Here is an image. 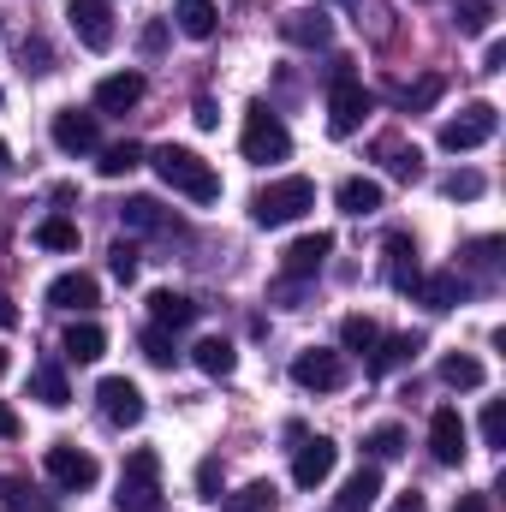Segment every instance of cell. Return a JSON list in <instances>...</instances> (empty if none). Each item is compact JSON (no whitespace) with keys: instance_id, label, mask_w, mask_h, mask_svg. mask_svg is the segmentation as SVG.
<instances>
[{"instance_id":"f5cc1de1","label":"cell","mask_w":506,"mask_h":512,"mask_svg":"<svg viewBox=\"0 0 506 512\" xmlns=\"http://www.w3.org/2000/svg\"><path fill=\"white\" fill-rule=\"evenodd\" d=\"M0 328H18V304H12L6 292H0Z\"/></svg>"},{"instance_id":"484cf974","label":"cell","mask_w":506,"mask_h":512,"mask_svg":"<svg viewBox=\"0 0 506 512\" xmlns=\"http://www.w3.org/2000/svg\"><path fill=\"white\" fill-rule=\"evenodd\" d=\"M102 352H108V334H102L96 322H72V328H66V358H72V364H96Z\"/></svg>"},{"instance_id":"d6986e66","label":"cell","mask_w":506,"mask_h":512,"mask_svg":"<svg viewBox=\"0 0 506 512\" xmlns=\"http://www.w3.org/2000/svg\"><path fill=\"white\" fill-rule=\"evenodd\" d=\"M387 280H393V292H405L411 298V286L423 280V268H417V245H411V233H387Z\"/></svg>"},{"instance_id":"e575fe53","label":"cell","mask_w":506,"mask_h":512,"mask_svg":"<svg viewBox=\"0 0 506 512\" xmlns=\"http://www.w3.org/2000/svg\"><path fill=\"white\" fill-rule=\"evenodd\" d=\"M36 245H42V251H78V227H72L66 215H48V221L36 227Z\"/></svg>"},{"instance_id":"d4e9b609","label":"cell","mask_w":506,"mask_h":512,"mask_svg":"<svg viewBox=\"0 0 506 512\" xmlns=\"http://www.w3.org/2000/svg\"><path fill=\"white\" fill-rule=\"evenodd\" d=\"M215 18H221L215 0H179V6H173V24H179L191 42H209V36H215Z\"/></svg>"},{"instance_id":"cb8c5ba5","label":"cell","mask_w":506,"mask_h":512,"mask_svg":"<svg viewBox=\"0 0 506 512\" xmlns=\"http://www.w3.org/2000/svg\"><path fill=\"white\" fill-rule=\"evenodd\" d=\"M376 501H381V471L376 465H358L346 477V489H340V512H370Z\"/></svg>"},{"instance_id":"9c48e42d","label":"cell","mask_w":506,"mask_h":512,"mask_svg":"<svg viewBox=\"0 0 506 512\" xmlns=\"http://www.w3.org/2000/svg\"><path fill=\"white\" fill-rule=\"evenodd\" d=\"M334 465H340V447H334L328 435H304V447H298V459H292V483H298V489H322V483L334 477Z\"/></svg>"},{"instance_id":"ba28073f","label":"cell","mask_w":506,"mask_h":512,"mask_svg":"<svg viewBox=\"0 0 506 512\" xmlns=\"http://www.w3.org/2000/svg\"><path fill=\"white\" fill-rule=\"evenodd\" d=\"M292 382L304 387V393H340L346 387V358L328 352V346H310V352L292 358Z\"/></svg>"},{"instance_id":"681fc988","label":"cell","mask_w":506,"mask_h":512,"mask_svg":"<svg viewBox=\"0 0 506 512\" xmlns=\"http://www.w3.org/2000/svg\"><path fill=\"white\" fill-rule=\"evenodd\" d=\"M506 66V42H489V54H483V72H501Z\"/></svg>"},{"instance_id":"d590c367","label":"cell","mask_w":506,"mask_h":512,"mask_svg":"<svg viewBox=\"0 0 506 512\" xmlns=\"http://www.w3.org/2000/svg\"><path fill=\"white\" fill-rule=\"evenodd\" d=\"M0 501H6V512H54L48 501H36V489L24 477H0Z\"/></svg>"},{"instance_id":"d6a6232c","label":"cell","mask_w":506,"mask_h":512,"mask_svg":"<svg viewBox=\"0 0 506 512\" xmlns=\"http://www.w3.org/2000/svg\"><path fill=\"white\" fill-rule=\"evenodd\" d=\"M459 262H465V268L477 274L471 286H489V280H495V262H501V239H477V245L459 256Z\"/></svg>"},{"instance_id":"74e56055","label":"cell","mask_w":506,"mask_h":512,"mask_svg":"<svg viewBox=\"0 0 506 512\" xmlns=\"http://www.w3.org/2000/svg\"><path fill=\"white\" fill-rule=\"evenodd\" d=\"M364 447H370V459H399V453H405V429H399V423H381V429H370Z\"/></svg>"},{"instance_id":"60d3db41","label":"cell","mask_w":506,"mask_h":512,"mask_svg":"<svg viewBox=\"0 0 506 512\" xmlns=\"http://www.w3.org/2000/svg\"><path fill=\"white\" fill-rule=\"evenodd\" d=\"M441 191H447L453 203H477V197H483V173H453Z\"/></svg>"},{"instance_id":"5b68a950","label":"cell","mask_w":506,"mask_h":512,"mask_svg":"<svg viewBox=\"0 0 506 512\" xmlns=\"http://www.w3.org/2000/svg\"><path fill=\"white\" fill-rule=\"evenodd\" d=\"M239 149H245V161H256V167L286 161V155H292V131L280 126V114H268V108L256 102L251 114H245V137H239Z\"/></svg>"},{"instance_id":"4316f807","label":"cell","mask_w":506,"mask_h":512,"mask_svg":"<svg viewBox=\"0 0 506 512\" xmlns=\"http://www.w3.org/2000/svg\"><path fill=\"white\" fill-rule=\"evenodd\" d=\"M30 399H42L48 411L72 405V387H66V376H60V364H36V370H30Z\"/></svg>"},{"instance_id":"836d02e7","label":"cell","mask_w":506,"mask_h":512,"mask_svg":"<svg viewBox=\"0 0 506 512\" xmlns=\"http://www.w3.org/2000/svg\"><path fill=\"white\" fill-rule=\"evenodd\" d=\"M120 227H131V233H155V227H161V203H155V197H131V203H120Z\"/></svg>"},{"instance_id":"83f0119b","label":"cell","mask_w":506,"mask_h":512,"mask_svg":"<svg viewBox=\"0 0 506 512\" xmlns=\"http://www.w3.org/2000/svg\"><path fill=\"white\" fill-rule=\"evenodd\" d=\"M441 382L459 387V393H471V387L489 382V370H483V364H477L471 352H447V358H441Z\"/></svg>"},{"instance_id":"52a82bcc","label":"cell","mask_w":506,"mask_h":512,"mask_svg":"<svg viewBox=\"0 0 506 512\" xmlns=\"http://www.w3.org/2000/svg\"><path fill=\"white\" fill-rule=\"evenodd\" d=\"M495 131H501L495 102H471L459 120H447V126H441V149H447V155H465V149H483Z\"/></svg>"},{"instance_id":"9a60e30c","label":"cell","mask_w":506,"mask_h":512,"mask_svg":"<svg viewBox=\"0 0 506 512\" xmlns=\"http://www.w3.org/2000/svg\"><path fill=\"white\" fill-rule=\"evenodd\" d=\"M411 298H417V304H429V310H453V304H465V298H471V280H465L459 268H441V274H423V280L411 286Z\"/></svg>"},{"instance_id":"1f68e13d","label":"cell","mask_w":506,"mask_h":512,"mask_svg":"<svg viewBox=\"0 0 506 512\" xmlns=\"http://www.w3.org/2000/svg\"><path fill=\"white\" fill-rule=\"evenodd\" d=\"M376 340H381V328L370 322V316H346V322H340V346H346V352L370 358V352H376Z\"/></svg>"},{"instance_id":"816d5d0a","label":"cell","mask_w":506,"mask_h":512,"mask_svg":"<svg viewBox=\"0 0 506 512\" xmlns=\"http://www.w3.org/2000/svg\"><path fill=\"white\" fill-rule=\"evenodd\" d=\"M453 512H489V495H459Z\"/></svg>"},{"instance_id":"8992f818","label":"cell","mask_w":506,"mask_h":512,"mask_svg":"<svg viewBox=\"0 0 506 512\" xmlns=\"http://www.w3.org/2000/svg\"><path fill=\"white\" fill-rule=\"evenodd\" d=\"M42 465H48L54 489H66V495H84V489H96V477H102V465H96L84 447H72V441H54V447L42 453Z\"/></svg>"},{"instance_id":"30bf717a","label":"cell","mask_w":506,"mask_h":512,"mask_svg":"<svg viewBox=\"0 0 506 512\" xmlns=\"http://www.w3.org/2000/svg\"><path fill=\"white\" fill-rule=\"evenodd\" d=\"M66 18H72L78 42H84L90 54H108V48H114V12H108V0H72Z\"/></svg>"},{"instance_id":"e0dca14e","label":"cell","mask_w":506,"mask_h":512,"mask_svg":"<svg viewBox=\"0 0 506 512\" xmlns=\"http://www.w3.org/2000/svg\"><path fill=\"white\" fill-rule=\"evenodd\" d=\"M197 316H203L197 298H185V292H149V322H155V328L185 334V328H197Z\"/></svg>"},{"instance_id":"603a6c76","label":"cell","mask_w":506,"mask_h":512,"mask_svg":"<svg viewBox=\"0 0 506 512\" xmlns=\"http://www.w3.org/2000/svg\"><path fill=\"white\" fill-rule=\"evenodd\" d=\"M191 364H197L203 376L227 382V376L239 370V352H233V340H215V334H209V340H197V346H191Z\"/></svg>"},{"instance_id":"bcb514c9","label":"cell","mask_w":506,"mask_h":512,"mask_svg":"<svg viewBox=\"0 0 506 512\" xmlns=\"http://www.w3.org/2000/svg\"><path fill=\"white\" fill-rule=\"evenodd\" d=\"M18 429H24V423H18V411L0 399V441H18Z\"/></svg>"},{"instance_id":"2e32d148","label":"cell","mask_w":506,"mask_h":512,"mask_svg":"<svg viewBox=\"0 0 506 512\" xmlns=\"http://www.w3.org/2000/svg\"><path fill=\"white\" fill-rule=\"evenodd\" d=\"M48 304H54V310H96V304H102V286H96V274L72 268V274L48 280Z\"/></svg>"},{"instance_id":"3957f363","label":"cell","mask_w":506,"mask_h":512,"mask_svg":"<svg viewBox=\"0 0 506 512\" xmlns=\"http://www.w3.org/2000/svg\"><path fill=\"white\" fill-rule=\"evenodd\" d=\"M310 209H316V185H310L304 173L274 179V185H262V191L251 197L256 227H286V221H298V215H310Z\"/></svg>"},{"instance_id":"f546056e","label":"cell","mask_w":506,"mask_h":512,"mask_svg":"<svg viewBox=\"0 0 506 512\" xmlns=\"http://www.w3.org/2000/svg\"><path fill=\"white\" fill-rule=\"evenodd\" d=\"M96 167H102V179H126V173L143 167V143H131V137H126V143H108Z\"/></svg>"},{"instance_id":"f1b7e54d","label":"cell","mask_w":506,"mask_h":512,"mask_svg":"<svg viewBox=\"0 0 506 512\" xmlns=\"http://www.w3.org/2000/svg\"><path fill=\"white\" fill-rule=\"evenodd\" d=\"M381 161H387V173H393V179H423V155H417V143L381 137Z\"/></svg>"},{"instance_id":"f907efd6","label":"cell","mask_w":506,"mask_h":512,"mask_svg":"<svg viewBox=\"0 0 506 512\" xmlns=\"http://www.w3.org/2000/svg\"><path fill=\"white\" fill-rule=\"evenodd\" d=\"M161 42H167V24H149V30H143V54H155Z\"/></svg>"},{"instance_id":"4fadbf2b","label":"cell","mask_w":506,"mask_h":512,"mask_svg":"<svg viewBox=\"0 0 506 512\" xmlns=\"http://www.w3.org/2000/svg\"><path fill=\"white\" fill-rule=\"evenodd\" d=\"M54 149H60V155H90V149H102V126H96V114L60 108V114H54Z\"/></svg>"},{"instance_id":"f6af8a7d","label":"cell","mask_w":506,"mask_h":512,"mask_svg":"<svg viewBox=\"0 0 506 512\" xmlns=\"http://www.w3.org/2000/svg\"><path fill=\"white\" fill-rule=\"evenodd\" d=\"M197 489L215 501V489H221V459H203V465H197Z\"/></svg>"},{"instance_id":"ee69618b","label":"cell","mask_w":506,"mask_h":512,"mask_svg":"<svg viewBox=\"0 0 506 512\" xmlns=\"http://www.w3.org/2000/svg\"><path fill=\"white\" fill-rule=\"evenodd\" d=\"M18 54H24V72H48V42H42V36H30Z\"/></svg>"},{"instance_id":"11a10c76","label":"cell","mask_w":506,"mask_h":512,"mask_svg":"<svg viewBox=\"0 0 506 512\" xmlns=\"http://www.w3.org/2000/svg\"><path fill=\"white\" fill-rule=\"evenodd\" d=\"M6 364H12V358H6V346H0V376H6Z\"/></svg>"},{"instance_id":"277c9868","label":"cell","mask_w":506,"mask_h":512,"mask_svg":"<svg viewBox=\"0 0 506 512\" xmlns=\"http://www.w3.org/2000/svg\"><path fill=\"white\" fill-rule=\"evenodd\" d=\"M120 512H167V495H161V459L155 447H137L126 453V471H120V495H114Z\"/></svg>"},{"instance_id":"8fae6325","label":"cell","mask_w":506,"mask_h":512,"mask_svg":"<svg viewBox=\"0 0 506 512\" xmlns=\"http://www.w3.org/2000/svg\"><path fill=\"white\" fill-rule=\"evenodd\" d=\"M429 453H435V465H465V417H459V405H435Z\"/></svg>"},{"instance_id":"ac0fdd59","label":"cell","mask_w":506,"mask_h":512,"mask_svg":"<svg viewBox=\"0 0 506 512\" xmlns=\"http://www.w3.org/2000/svg\"><path fill=\"white\" fill-rule=\"evenodd\" d=\"M417 352H423V334H387V340H376V352L364 358V370L370 376H393V370L417 364Z\"/></svg>"},{"instance_id":"c3c4849f","label":"cell","mask_w":506,"mask_h":512,"mask_svg":"<svg viewBox=\"0 0 506 512\" xmlns=\"http://www.w3.org/2000/svg\"><path fill=\"white\" fill-rule=\"evenodd\" d=\"M393 512H429V501H423V495H417V489H405V495H399V501H393Z\"/></svg>"},{"instance_id":"5bb4252c","label":"cell","mask_w":506,"mask_h":512,"mask_svg":"<svg viewBox=\"0 0 506 512\" xmlns=\"http://www.w3.org/2000/svg\"><path fill=\"white\" fill-rule=\"evenodd\" d=\"M96 399H102V417H108L114 429L143 423V393H137V382H126V376H108V382L96 387Z\"/></svg>"},{"instance_id":"6da1fadb","label":"cell","mask_w":506,"mask_h":512,"mask_svg":"<svg viewBox=\"0 0 506 512\" xmlns=\"http://www.w3.org/2000/svg\"><path fill=\"white\" fill-rule=\"evenodd\" d=\"M149 161H155V173H161V185H167V191H179V197H191V203H221V173H215L197 149L161 143Z\"/></svg>"},{"instance_id":"7c38bea8","label":"cell","mask_w":506,"mask_h":512,"mask_svg":"<svg viewBox=\"0 0 506 512\" xmlns=\"http://www.w3.org/2000/svg\"><path fill=\"white\" fill-rule=\"evenodd\" d=\"M334 251V233H304V239H292L286 256H280V280H316L322 274V262Z\"/></svg>"},{"instance_id":"4dcf8cb0","label":"cell","mask_w":506,"mask_h":512,"mask_svg":"<svg viewBox=\"0 0 506 512\" xmlns=\"http://www.w3.org/2000/svg\"><path fill=\"white\" fill-rule=\"evenodd\" d=\"M274 507H280V489L274 483H245L239 495H227L221 512H274Z\"/></svg>"},{"instance_id":"7dc6e473","label":"cell","mask_w":506,"mask_h":512,"mask_svg":"<svg viewBox=\"0 0 506 512\" xmlns=\"http://www.w3.org/2000/svg\"><path fill=\"white\" fill-rule=\"evenodd\" d=\"M197 126H203V131L221 126V114H215V102H209V96H197Z\"/></svg>"},{"instance_id":"7402d4cb","label":"cell","mask_w":506,"mask_h":512,"mask_svg":"<svg viewBox=\"0 0 506 512\" xmlns=\"http://www.w3.org/2000/svg\"><path fill=\"white\" fill-rule=\"evenodd\" d=\"M334 203H340L346 215H358V221H364V215H376L381 203H387V191H381L376 179H364V173H358V179H340V191H334Z\"/></svg>"},{"instance_id":"db71d44e","label":"cell","mask_w":506,"mask_h":512,"mask_svg":"<svg viewBox=\"0 0 506 512\" xmlns=\"http://www.w3.org/2000/svg\"><path fill=\"white\" fill-rule=\"evenodd\" d=\"M6 167H12V149H6V143H0V179H6Z\"/></svg>"},{"instance_id":"7a4b0ae2","label":"cell","mask_w":506,"mask_h":512,"mask_svg":"<svg viewBox=\"0 0 506 512\" xmlns=\"http://www.w3.org/2000/svg\"><path fill=\"white\" fill-rule=\"evenodd\" d=\"M370 108H376V102H370L364 78L352 72V60H334V66H328V131H334V137H352V131L364 126Z\"/></svg>"},{"instance_id":"f35d334b","label":"cell","mask_w":506,"mask_h":512,"mask_svg":"<svg viewBox=\"0 0 506 512\" xmlns=\"http://www.w3.org/2000/svg\"><path fill=\"white\" fill-rule=\"evenodd\" d=\"M441 90H447L441 78H417L411 90H399V108H405V114H417V108H435V102H441Z\"/></svg>"},{"instance_id":"8d00e7d4","label":"cell","mask_w":506,"mask_h":512,"mask_svg":"<svg viewBox=\"0 0 506 512\" xmlns=\"http://www.w3.org/2000/svg\"><path fill=\"white\" fill-rule=\"evenodd\" d=\"M137 346H143V358H149V364H161V370H173V358H179L173 334H167V328H155V322L143 328V340H137Z\"/></svg>"},{"instance_id":"ffe728a7","label":"cell","mask_w":506,"mask_h":512,"mask_svg":"<svg viewBox=\"0 0 506 512\" xmlns=\"http://www.w3.org/2000/svg\"><path fill=\"white\" fill-rule=\"evenodd\" d=\"M280 36H286L292 48H328L334 24H328L316 6H298V12H286V18H280Z\"/></svg>"},{"instance_id":"b9f144b4","label":"cell","mask_w":506,"mask_h":512,"mask_svg":"<svg viewBox=\"0 0 506 512\" xmlns=\"http://www.w3.org/2000/svg\"><path fill=\"white\" fill-rule=\"evenodd\" d=\"M108 268H114V280H137V245L120 239V245L108 251Z\"/></svg>"},{"instance_id":"ab89813d","label":"cell","mask_w":506,"mask_h":512,"mask_svg":"<svg viewBox=\"0 0 506 512\" xmlns=\"http://www.w3.org/2000/svg\"><path fill=\"white\" fill-rule=\"evenodd\" d=\"M489 18H495V0H459V30H465V36L489 30Z\"/></svg>"},{"instance_id":"7bdbcfd3","label":"cell","mask_w":506,"mask_h":512,"mask_svg":"<svg viewBox=\"0 0 506 512\" xmlns=\"http://www.w3.org/2000/svg\"><path fill=\"white\" fill-rule=\"evenodd\" d=\"M501 429H506V411H501V399H489V411H483V447H501Z\"/></svg>"},{"instance_id":"44dd1931","label":"cell","mask_w":506,"mask_h":512,"mask_svg":"<svg viewBox=\"0 0 506 512\" xmlns=\"http://www.w3.org/2000/svg\"><path fill=\"white\" fill-rule=\"evenodd\" d=\"M137 102H143V78H137V72H114V78L96 84V108H102V114H126Z\"/></svg>"}]
</instances>
